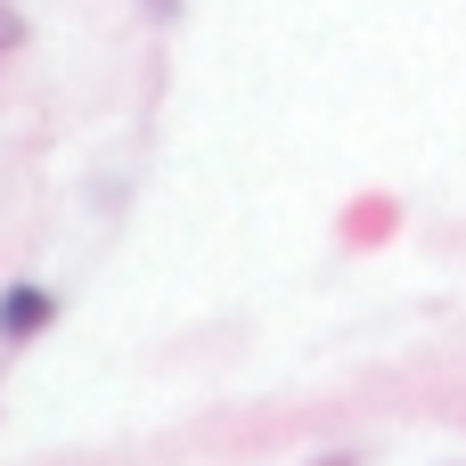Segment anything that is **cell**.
<instances>
[{"label":"cell","instance_id":"cell-1","mask_svg":"<svg viewBox=\"0 0 466 466\" xmlns=\"http://www.w3.org/2000/svg\"><path fill=\"white\" fill-rule=\"evenodd\" d=\"M41 319H49V295L41 287H8L0 295V336H33Z\"/></svg>","mask_w":466,"mask_h":466},{"label":"cell","instance_id":"cell-2","mask_svg":"<svg viewBox=\"0 0 466 466\" xmlns=\"http://www.w3.org/2000/svg\"><path fill=\"white\" fill-rule=\"evenodd\" d=\"M16 41H25V16H16V8H8V0H0V57H8V49H16Z\"/></svg>","mask_w":466,"mask_h":466},{"label":"cell","instance_id":"cell-3","mask_svg":"<svg viewBox=\"0 0 466 466\" xmlns=\"http://www.w3.org/2000/svg\"><path fill=\"white\" fill-rule=\"evenodd\" d=\"M147 8H156V16H164V8H180V0H147Z\"/></svg>","mask_w":466,"mask_h":466}]
</instances>
